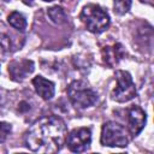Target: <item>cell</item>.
<instances>
[{
	"instance_id": "obj_17",
	"label": "cell",
	"mask_w": 154,
	"mask_h": 154,
	"mask_svg": "<svg viewBox=\"0 0 154 154\" xmlns=\"http://www.w3.org/2000/svg\"><path fill=\"white\" fill-rule=\"evenodd\" d=\"M43 1H46V2H51V1H54V0H43Z\"/></svg>"
},
{
	"instance_id": "obj_9",
	"label": "cell",
	"mask_w": 154,
	"mask_h": 154,
	"mask_svg": "<svg viewBox=\"0 0 154 154\" xmlns=\"http://www.w3.org/2000/svg\"><path fill=\"white\" fill-rule=\"evenodd\" d=\"M102 60L103 63L109 66L113 67L116 66L125 55V52L123 49V46L120 43H114L112 46H107L102 48Z\"/></svg>"
},
{
	"instance_id": "obj_18",
	"label": "cell",
	"mask_w": 154,
	"mask_h": 154,
	"mask_svg": "<svg viewBox=\"0 0 154 154\" xmlns=\"http://www.w3.org/2000/svg\"><path fill=\"white\" fill-rule=\"evenodd\" d=\"M4 1H10V0H4Z\"/></svg>"
},
{
	"instance_id": "obj_6",
	"label": "cell",
	"mask_w": 154,
	"mask_h": 154,
	"mask_svg": "<svg viewBox=\"0 0 154 154\" xmlns=\"http://www.w3.org/2000/svg\"><path fill=\"white\" fill-rule=\"evenodd\" d=\"M67 147L73 153L85 152L91 142V131L89 128H77L73 129L67 136L66 141Z\"/></svg>"
},
{
	"instance_id": "obj_1",
	"label": "cell",
	"mask_w": 154,
	"mask_h": 154,
	"mask_svg": "<svg viewBox=\"0 0 154 154\" xmlns=\"http://www.w3.org/2000/svg\"><path fill=\"white\" fill-rule=\"evenodd\" d=\"M66 136L65 122L58 116H46L29 128L24 135V143L35 153H57L63 148Z\"/></svg>"
},
{
	"instance_id": "obj_3",
	"label": "cell",
	"mask_w": 154,
	"mask_h": 154,
	"mask_svg": "<svg viewBox=\"0 0 154 154\" xmlns=\"http://www.w3.org/2000/svg\"><path fill=\"white\" fill-rule=\"evenodd\" d=\"M67 96L77 108L91 107L97 101V93L84 81H73L67 87Z\"/></svg>"
},
{
	"instance_id": "obj_2",
	"label": "cell",
	"mask_w": 154,
	"mask_h": 154,
	"mask_svg": "<svg viewBox=\"0 0 154 154\" xmlns=\"http://www.w3.org/2000/svg\"><path fill=\"white\" fill-rule=\"evenodd\" d=\"M79 18L85 25V28L94 34H100L105 31L109 25L108 13L99 5L94 4L84 6L79 14Z\"/></svg>"
},
{
	"instance_id": "obj_14",
	"label": "cell",
	"mask_w": 154,
	"mask_h": 154,
	"mask_svg": "<svg viewBox=\"0 0 154 154\" xmlns=\"http://www.w3.org/2000/svg\"><path fill=\"white\" fill-rule=\"evenodd\" d=\"M11 49V40H10V36L4 34V32H0V58L5 57Z\"/></svg>"
},
{
	"instance_id": "obj_16",
	"label": "cell",
	"mask_w": 154,
	"mask_h": 154,
	"mask_svg": "<svg viewBox=\"0 0 154 154\" xmlns=\"http://www.w3.org/2000/svg\"><path fill=\"white\" fill-rule=\"evenodd\" d=\"M23 2L25 5H32V0H23Z\"/></svg>"
},
{
	"instance_id": "obj_4",
	"label": "cell",
	"mask_w": 154,
	"mask_h": 154,
	"mask_svg": "<svg viewBox=\"0 0 154 154\" xmlns=\"http://www.w3.org/2000/svg\"><path fill=\"white\" fill-rule=\"evenodd\" d=\"M100 142L106 147H126L129 143L128 131L116 122H107L102 125Z\"/></svg>"
},
{
	"instance_id": "obj_5",
	"label": "cell",
	"mask_w": 154,
	"mask_h": 154,
	"mask_svg": "<svg viewBox=\"0 0 154 154\" xmlns=\"http://www.w3.org/2000/svg\"><path fill=\"white\" fill-rule=\"evenodd\" d=\"M116 88L112 90L111 96L118 102H126L136 96V87L131 75L128 71L119 70L116 72Z\"/></svg>"
},
{
	"instance_id": "obj_8",
	"label": "cell",
	"mask_w": 154,
	"mask_h": 154,
	"mask_svg": "<svg viewBox=\"0 0 154 154\" xmlns=\"http://www.w3.org/2000/svg\"><path fill=\"white\" fill-rule=\"evenodd\" d=\"M146 113L138 106H132L128 109V125L132 136H137L146 125Z\"/></svg>"
},
{
	"instance_id": "obj_11",
	"label": "cell",
	"mask_w": 154,
	"mask_h": 154,
	"mask_svg": "<svg viewBox=\"0 0 154 154\" xmlns=\"http://www.w3.org/2000/svg\"><path fill=\"white\" fill-rule=\"evenodd\" d=\"M7 22H8V24L11 26H13L14 29H17L19 31H24L25 28H26V19H25V17L20 12H17V11H13L12 13L8 14Z\"/></svg>"
},
{
	"instance_id": "obj_15",
	"label": "cell",
	"mask_w": 154,
	"mask_h": 154,
	"mask_svg": "<svg viewBox=\"0 0 154 154\" xmlns=\"http://www.w3.org/2000/svg\"><path fill=\"white\" fill-rule=\"evenodd\" d=\"M11 130H12L11 124H8L6 122H0V143L6 141V138L11 134Z\"/></svg>"
},
{
	"instance_id": "obj_12",
	"label": "cell",
	"mask_w": 154,
	"mask_h": 154,
	"mask_svg": "<svg viewBox=\"0 0 154 154\" xmlns=\"http://www.w3.org/2000/svg\"><path fill=\"white\" fill-rule=\"evenodd\" d=\"M48 16L55 24H63L66 22V13L60 6H53L48 8Z\"/></svg>"
},
{
	"instance_id": "obj_7",
	"label": "cell",
	"mask_w": 154,
	"mask_h": 154,
	"mask_svg": "<svg viewBox=\"0 0 154 154\" xmlns=\"http://www.w3.org/2000/svg\"><path fill=\"white\" fill-rule=\"evenodd\" d=\"M35 69L34 61L29 59H20V60H13L8 64V75L10 78L14 82H22L24 81L29 75L32 73Z\"/></svg>"
},
{
	"instance_id": "obj_13",
	"label": "cell",
	"mask_w": 154,
	"mask_h": 154,
	"mask_svg": "<svg viewBox=\"0 0 154 154\" xmlns=\"http://www.w3.org/2000/svg\"><path fill=\"white\" fill-rule=\"evenodd\" d=\"M131 0H113L114 12L117 14H125L131 7Z\"/></svg>"
},
{
	"instance_id": "obj_10",
	"label": "cell",
	"mask_w": 154,
	"mask_h": 154,
	"mask_svg": "<svg viewBox=\"0 0 154 154\" xmlns=\"http://www.w3.org/2000/svg\"><path fill=\"white\" fill-rule=\"evenodd\" d=\"M32 85L35 88V91L43 100H51L54 96L55 87L52 81H49L42 76H36L32 78Z\"/></svg>"
}]
</instances>
